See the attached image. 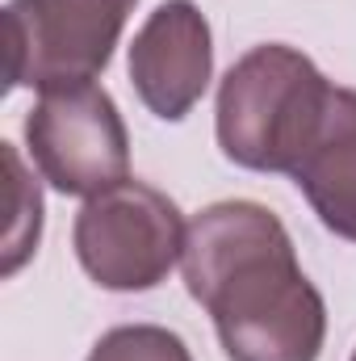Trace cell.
<instances>
[{
	"instance_id": "obj_1",
	"label": "cell",
	"mask_w": 356,
	"mask_h": 361,
	"mask_svg": "<svg viewBox=\"0 0 356 361\" xmlns=\"http://www.w3.org/2000/svg\"><path fill=\"white\" fill-rule=\"evenodd\" d=\"M180 273L189 294L210 311L231 361H319L327 302L268 206H205L184 231Z\"/></svg>"
},
{
	"instance_id": "obj_2",
	"label": "cell",
	"mask_w": 356,
	"mask_h": 361,
	"mask_svg": "<svg viewBox=\"0 0 356 361\" xmlns=\"http://www.w3.org/2000/svg\"><path fill=\"white\" fill-rule=\"evenodd\" d=\"M331 89L302 51L285 42L252 47L218 85L214 130L222 156L248 173L289 177L323 122Z\"/></svg>"
},
{
	"instance_id": "obj_3",
	"label": "cell",
	"mask_w": 356,
	"mask_h": 361,
	"mask_svg": "<svg viewBox=\"0 0 356 361\" xmlns=\"http://www.w3.org/2000/svg\"><path fill=\"white\" fill-rule=\"evenodd\" d=\"M184 219L177 202L147 180H122L92 193L76 214V261L101 290H155L184 252Z\"/></svg>"
},
{
	"instance_id": "obj_4",
	"label": "cell",
	"mask_w": 356,
	"mask_h": 361,
	"mask_svg": "<svg viewBox=\"0 0 356 361\" xmlns=\"http://www.w3.org/2000/svg\"><path fill=\"white\" fill-rule=\"evenodd\" d=\"M139 0H8V89L92 85L122 42Z\"/></svg>"
},
{
	"instance_id": "obj_5",
	"label": "cell",
	"mask_w": 356,
	"mask_h": 361,
	"mask_svg": "<svg viewBox=\"0 0 356 361\" xmlns=\"http://www.w3.org/2000/svg\"><path fill=\"white\" fill-rule=\"evenodd\" d=\"M25 143L42 180L68 197H92L130 177V135L101 85L42 92L25 114Z\"/></svg>"
},
{
	"instance_id": "obj_6",
	"label": "cell",
	"mask_w": 356,
	"mask_h": 361,
	"mask_svg": "<svg viewBox=\"0 0 356 361\" xmlns=\"http://www.w3.org/2000/svg\"><path fill=\"white\" fill-rule=\"evenodd\" d=\"M214 76V34L193 0H164L139 25L130 42V85L139 101L164 118L180 122L205 97Z\"/></svg>"
},
{
	"instance_id": "obj_7",
	"label": "cell",
	"mask_w": 356,
	"mask_h": 361,
	"mask_svg": "<svg viewBox=\"0 0 356 361\" xmlns=\"http://www.w3.org/2000/svg\"><path fill=\"white\" fill-rule=\"evenodd\" d=\"M289 177L319 223L356 244V89H331L323 122Z\"/></svg>"
},
{
	"instance_id": "obj_8",
	"label": "cell",
	"mask_w": 356,
	"mask_h": 361,
	"mask_svg": "<svg viewBox=\"0 0 356 361\" xmlns=\"http://www.w3.org/2000/svg\"><path fill=\"white\" fill-rule=\"evenodd\" d=\"M4 164H8L13 219H8V231H4V265H0V273L13 277V273L38 252V235H42V193H38V180L25 177L13 143H4Z\"/></svg>"
},
{
	"instance_id": "obj_9",
	"label": "cell",
	"mask_w": 356,
	"mask_h": 361,
	"mask_svg": "<svg viewBox=\"0 0 356 361\" xmlns=\"http://www.w3.org/2000/svg\"><path fill=\"white\" fill-rule=\"evenodd\" d=\"M89 361H193V353L172 328L122 324V328H109L92 345Z\"/></svg>"
},
{
	"instance_id": "obj_10",
	"label": "cell",
	"mask_w": 356,
	"mask_h": 361,
	"mask_svg": "<svg viewBox=\"0 0 356 361\" xmlns=\"http://www.w3.org/2000/svg\"><path fill=\"white\" fill-rule=\"evenodd\" d=\"M352 361H356V353H352Z\"/></svg>"
}]
</instances>
